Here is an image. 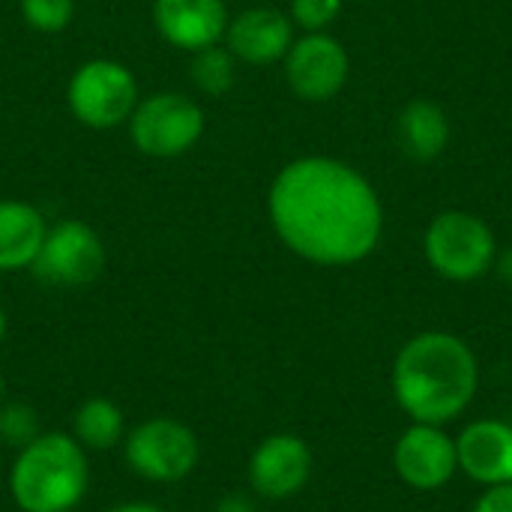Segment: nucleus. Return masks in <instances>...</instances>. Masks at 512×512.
Masks as SVG:
<instances>
[{
  "label": "nucleus",
  "instance_id": "nucleus-1",
  "mask_svg": "<svg viewBox=\"0 0 512 512\" xmlns=\"http://www.w3.org/2000/svg\"><path fill=\"white\" fill-rule=\"evenodd\" d=\"M270 222L279 240L321 267L369 258L384 231L375 186L348 162L303 156L288 162L270 186Z\"/></svg>",
  "mask_w": 512,
  "mask_h": 512
},
{
  "label": "nucleus",
  "instance_id": "nucleus-2",
  "mask_svg": "<svg viewBox=\"0 0 512 512\" xmlns=\"http://www.w3.org/2000/svg\"><path fill=\"white\" fill-rule=\"evenodd\" d=\"M480 366L468 342L453 333H420L393 363V393L414 423L444 426L477 396Z\"/></svg>",
  "mask_w": 512,
  "mask_h": 512
},
{
  "label": "nucleus",
  "instance_id": "nucleus-3",
  "mask_svg": "<svg viewBox=\"0 0 512 512\" xmlns=\"http://www.w3.org/2000/svg\"><path fill=\"white\" fill-rule=\"evenodd\" d=\"M90 468L84 447L63 432H48L18 450L9 492L21 512H69L87 492Z\"/></svg>",
  "mask_w": 512,
  "mask_h": 512
},
{
  "label": "nucleus",
  "instance_id": "nucleus-4",
  "mask_svg": "<svg viewBox=\"0 0 512 512\" xmlns=\"http://www.w3.org/2000/svg\"><path fill=\"white\" fill-rule=\"evenodd\" d=\"M426 261L450 282H474L495 267V231L468 210H444L432 219L426 240Z\"/></svg>",
  "mask_w": 512,
  "mask_h": 512
},
{
  "label": "nucleus",
  "instance_id": "nucleus-5",
  "mask_svg": "<svg viewBox=\"0 0 512 512\" xmlns=\"http://www.w3.org/2000/svg\"><path fill=\"white\" fill-rule=\"evenodd\" d=\"M129 135L144 156L171 159L198 144L204 135V111L183 93H153L135 105Z\"/></svg>",
  "mask_w": 512,
  "mask_h": 512
},
{
  "label": "nucleus",
  "instance_id": "nucleus-6",
  "mask_svg": "<svg viewBox=\"0 0 512 512\" xmlns=\"http://www.w3.org/2000/svg\"><path fill=\"white\" fill-rule=\"evenodd\" d=\"M66 99L84 126L114 129L132 117L138 105V81L117 60H87L75 69Z\"/></svg>",
  "mask_w": 512,
  "mask_h": 512
},
{
  "label": "nucleus",
  "instance_id": "nucleus-7",
  "mask_svg": "<svg viewBox=\"0 0 512 512\" xmlns=\"http://www.w3.org/2000/svg\"><path fill=\"white\" fill-rule=\"evenodd\" d=\"M129 468L150 483H177L186 480L201 456L195 432L171 417H150L135 426L126 438Z\"/></svg>",
  "mask_w": 512,
  "mask_h": 512
},
{
  "label": "nucleus",
  "instance_id": "nucleus-8",
  "mask_svg": "<svg viewBox=\"0 0 512 512\" xmlns=\"http://www.w3.org/2000/svg\"><path fill=\"white\" fill-rule=\"evenodd\" d=\"M33 276L57 288H84L96 282L105 270V246L99 234L78 219L57 222L48 228L36 261L30 264Z\"/></svg>",
  "mask_w": 512,
  "mask_h": 512
},
{
  "label": "nucleus",
  "instance_id": "nucleus-9",
  "mask_svg": "<svg viewBox=\"0 0 512 512\" xmlns=\"http://www.w3.org/2000/svg\"><path fill=\"white\" fill-rule=\"evenodd\" d=\"M351 60L345 45L324 33H306L294 39L285 54V78L294 96L303 102H327L348 84Z\"/></svg>",
  "mask_w": 512,
  "mask_h": 512
},
{
  "label": "nucleus",
  "instance_id": "nucleus-10",
  "mask_svg": "<svg viewBox=\"0 0 512 512\" xmlns=\"http://www.w3.org/2000/svg\"><path fill=\"white\" fill-rule=\"evenodd\" d=\"M396 474L417 492H435L453 480L459 471L456 441L429 423H414L396 444L393 453Z\"/></svg>",
  "mask_w": 512,
  "mask_h": 512
},
{
  "label": "nucleus",
  "instance_id": "nucleus-11",
  "mask_svg": "<svg viewBox=\"0 0 512 512\" xmlns=\"http://www.w3.org/2000/svg\"><path fill=\"white\" fill-rule=\"evenodd\" d=\"M312 477V450L297 435L264 438L249 459V483L261 498L288 501Z\"/></svg>",
  "mask_w": 512,
  "mask_h": 512
},
{
  "label": "nucleus",
  "instance_id": "nucleus-12",
  "mask_svg": "<svg viewBox=\"0 0 512 512\" xmlns=\"http://www.w3.org/2000/svg\"><path fill=\"white\" fill-rule=\"evenodd\" d=\"M153 21L174 48L201 51L225 36L228 9L225 0H153Z\"/></svg>",
  "mask_w": 512,
  "mask_h": 512
},
{
  "label": "nucleus",
  "instance_id": "nucleus-13",
  "mask_svg": "<svg viewBox=\"0 0 512 512\" xmlns=\"http://www.w3.org/2000/svg\"><path fill=\"white\" fill-rule=\"evenodd\" d=\"M225 39L228 51L246 63H276L294 45V21L273 6H252L228 21Z\"/></svg>",
  "mask_w": 512,
  "mask_h": 512
},
{
  "label": "nucleus",
  "instance_id": "nucleus-14",
  "mask_svg": "<svg viewBox=\"0 0 512 512\" xmlns=\"http://www.w3.org/2000/svg\"><path fill=\"white\" fill-rule=\"evenodd\" d=\"M459 471L474 483H512V423L477 420L456 438Z\"/></svg>",
  "mask_w": 512,
  "mask_h": 512
},
{
  "label": "nucleus",
  "instance_id": "nucleus-15",
  "mask_svg": "<svg viewBox=\"0 0 512 512\" xmlns=\"http://www.w3.org/2000/svg\"><path fill=\"white\" fill-rule=\"evenodd\" d=\"M45 234V216L33 204L0 198V273L30 267L42 249Z\"/></svg>",
  "mask_w": 512,
  "mask_h": 512
},
{
  "label": "nucleus",
  "instance_id": "nucleus-16",
  "mask_svg": "<svg viewBox=\"0 0 512 512\" xmlns=\"http://www.w3.org/2000/svg\"><path fill=\"white\" fill-rule=\"evenodd\" d=\"M396 138L399 147L414 162H432L438 159L450 144V120L447 111L432 99H411L396 120Z\"/></svg>",
  "mask_w": 512,
  "mask_h": 512
},
{
  "label": "nucleus",
  "instance_id": "nucleus-17",
  "mask_svg": "<svg viewBox=\"0 0 512 512\" xmlns=\"http://www.w3.org/2000/svg\"><path fill=\"white\" fill-rule=\"evenodd\" d=\"M72 438L84 447V450H114L123 441L126 423H123V411L102 396H93L87 402L78 405L75 417H72Z\"/></svg>",
  "mask_w": 512,
  "mask_h": 512
},
{
  "label": "nucleus",
  "instance_id": "nucleus-18",
  "mask_svg": "<svg viewBox=\"0 0 512 512\" xmlns=\"http://www.w3.org/2000/svg\"><path fill=\"white\" fill-rule=\"evenodd\" d=\"M237 57L228 48L210 45L201 51H192V63H189V78L192 84L207 93V96H225L234 81H237Z\"/></svg>",
  "mask_w": 512,
  "mask_h": 512
},
{
  "label": "nucleus",
  "instance_id": "nucleus-19",
  "mask_svg": "<svg viewBox=\"0 0 512 512\" xmlns=\"http://www.w3.org/2000/svg\"><path fill=\"white\" fill-rule=\"evenodd\" d=\"M39 432V414L30 405L21 402H9L0 405V441L12 450L27 447L30 441H36Z\"/></svg>",
  "mask_w": 512,
  "mask_h": 512
},
{
  "label": "nucleus",
  "instance_id": "nucleus-20",
  "mask_svg": "<svg viewBox=\"0 0 512 512\" xmlns=\"http://www.w3.org/2000/svg\"><path fill=\"white\" fill-rule=\"evenodd\" d=\"M21 15L39 33H60L75 15V0H21Z\"/></svg>",
  "mask_w": 512,
  "mask_h": 512
},
{
  "label": "nucleus",
  "instance_id": "nucleus-21",
  "mask_svg": "<svg viewBox=\"0 0 512 512\" xmlns=\"http://www.w3.org/2000/svg\"><path fill=\"white\" fill-rule=\"evenodd\" d=\"M342 15V0H291V21L306 33H324Z\"/></svg>",
  "mask_w": 512,
  "mask_h": 512
},
{
  "label": "nucleus",
  "instance_id": "nucleus-22",
  "mask_svg": "<svg viewBox=\"0 0 512 512\" xmlns=\"http://www.w3.org/2000/svg\"><path fill=\"white\" fill-rule=\"evenodd\" d=\"M474 512H512V483L486 486V492L474 504Z\"/></svg>",
  "mask_w": 512,
  "mask_h": 512
},
{
  "label": "nucleus",
  "instance_id": "nucleus-23",
  "mask_svg": "<svg viewBox=\"0 0 512 512\" xmlns=\"http://www.w3.org/2000/svg\"><path fill=\"white\" fill-rule=\"evenodd\" d=\"M213 512H258L255 501L243 492H231L225 498H219V504L213 507Z\"/></svg>",
  "mask_w": 512,
  "mask_h": 512
},
{
  "label": "nucleus",
  "instance_id": "nucleus-24",
  "mask_svg": "<svg viewBox=\"0 0 512 512\" xmlns=\"http://www.w3.org/2000/svg\"><path fill=\"white\" fill-rule=\"evenodd\" d=\"M495 270H498V276L512 288V246H507V249L495 258Z\"/></svg>",
  "mask_w": 512,
  "mask_h": 512
},
{
  "label": "nucleus",
  "instance_id": "nucleus-25",
  "mask_svg": "<svg viewBox=\"0 0 512 512\" xmlns=\"http://www.w3.org/2000/svg\"><path fill=\"white\" fill-rule=\"evenodd\" d=\"M108 512H165L159 510V507H153V504H120V507H114V510Z\"/></svg>",
  "mask_w": 512,
  "mask_h": 512
},
{
  "label": "nucleus",
  "instance_id": "nucleus-26",
  "mask_svg": "<svg viewBox=\"0 0 512 512\" xmlns=\"http://www.w3.org/2000/svg\"><path fill=\"white\" fill-rule=\"evenodd\" d=\"M3 336H6V312L0 306V342H3Z\"/></svg>",
  "mask_w": 512,
  "mask_h": 512
},
{
  "label": "nucleus",
  "instance_id": "nucleus-27",
  "mask_svg": "<svg viewBox=\"0 0 512 512\" xmlns=\"http://www.w3.org/2000/svg\"><path fill=\"white\" fill-rule=\"evenodd\" d=\"M3 390H6V384H3V375H0V405H3Z\"/></svg>",
  "mask_w": 512,
  "mask_h": 512
},
{
  "label": "nucleus",
  "instance_id": "nucleus-28",
  "mask_svg": "<svg viewBox=\"0 0 512 512\" xmlns=\"http://www.w3.org/2000/svg\"><path fill=\"white\" fill-rule=\"evenodd\" d=\"M69 512H75V510H69Z\"/></svg>",
  "mask_w": 512,
  "mask_h": 512
}]
</instances>
